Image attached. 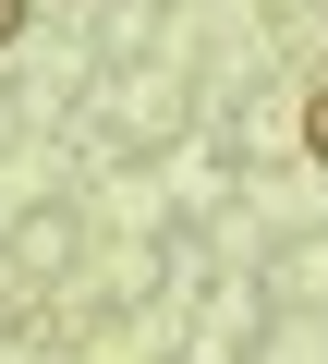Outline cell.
<instances>
[{"instance_id": "cell-2", "label": "cell", "mask_w": 328, "mask_h": 364, "mask_svg": "<svg viewBox=\"0 0 328 364\" xmlns=\"http://www.w3.org/2000/svg\"><path fill=\"white\" fill-rule=\"evenodd\" d=\"M13 37H25V0H0V49H13Z\"/></svg>"}, {"instance_id": "cell-1", "label": "cell", "mask_w": 328, "mask_h": 364, "mask_svg": "<svg viewBox=\"0 0 328 364\" xmlns=\"http://www.w3.org/2000/svg\"><path fill=\"white\" fill-rule=\"evenodd\" d=\"M304 158L328 170V97H304Z\"/></svg>"}]
</instances>
